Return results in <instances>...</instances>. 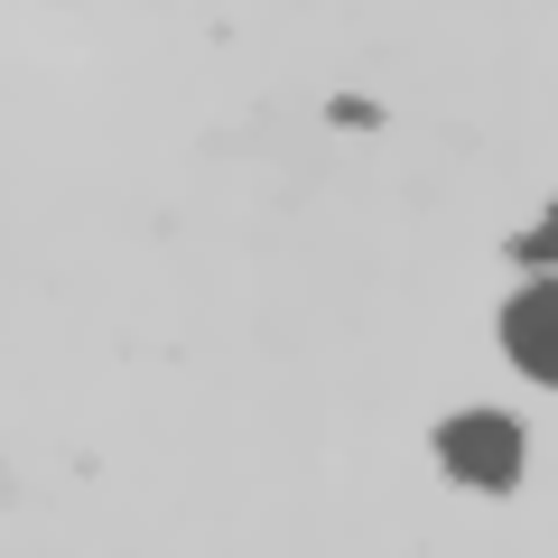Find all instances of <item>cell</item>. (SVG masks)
I'll use <instances>...</instances> for the list:
<instances>
[{
    "mask_svg": "<svg viewBox=\"0 0 558 558\" xmlns=\"http://www.w3.org/2000/svg\"><path fill=\"white\" fill-rule=\"evenodd\" d=\"M438 457H447V475H457V484L512 494V484H521V418L465 410V418H447V428H438Z\"/></svg>",
    "mask_w": 558,
    "mask_h": 558,
    "instance_id": "1",
    "label": "cell"
},
{
    "mask_svg": "<svg viewBox=\"0 0 558 558\" xmlns=\"http://www.w3.org/2000/svg\"><path fill=\"white\" fill-rule=\"evenodd\" d=\"M502 354H512L531 381L558 391V270L531 279V289H512V307H502Z\"/></svg>",
    "mask_w": 558,
    "mask_h": 558,
    "instance_id": "2",
    "label": "cell"
},
{
    "mask_svg": "<svg viewBox=\"0 0 558 558\" xmlns=\"http://www.w3.org/2000/svg\"><path fill=\"white\" fill-rule=\"evenodd\" d=\"M512 252H521V260H539V270H558V205L539 215V233H521V242H512Z\"/></svg>",
    "mask_w": 558,
    "mask_h": 558,
    "instance_id": "3",
    "label": "cell"
}]
</instances>
